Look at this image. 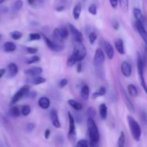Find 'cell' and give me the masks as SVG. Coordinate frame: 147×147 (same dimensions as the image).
I'll list each match as a JSON object with an SVG mask.
<instances>
[{"label":"cell","instance_id":"obj_13","mask_svg":"<svg viewBox=\"0 0 147 147\" xmlns=\"http://www.w3.org/2000/svg\"><path fill=\"white\" fill-rule=\"evenodd\" d=\"M50 118H51L52 123L53 125L57 129L61 127V124H60V122L59 121L58 119V115H57V112L55 109H52L51 111H50Z\"/></svg>","mask_w":147,"mask_h":147},{"label":"cell","instance_id":"obj_39","mask_svg":"<svg viewBox=\"0 0 147 147\" xmlns=\"http://www.w3.org/2000/svg\"><path fill=\"white\" fill-rule=\"evenodd\" d=\"M30 41H34V40H39L41 38V35L38 33H30L29 34Z\"/></svg>","mask_w":147,"mask_h":147},{"label":"cell","instance_id":"obj_52","mask_svg":"<svg viewBox=\"0 0 147 147\" xmlns=\"http://www.w3.org/2000/svg\"><path fill=\"white\" fill-rule=\"evenodd\" d=\"M5 73V69H0V78L4 76V74Z\"/></svg>","mask_w":147,"mask_h":147},{"label":"cell","instance_id":"obj_5","mask_svg":"<svg viewBox=\"0 0 147 147\" xmlns=\"http://www.w3.org/2000/svg\"><path fill=\"white\" fill-rule=\"evenodd\" d=\"M86 54H87V51H86V48L82 42H76L75 45L74 50L73 52V55L76 58V61L80 62L86 57Z\"/></svg>","mask_w":147,"mask_h":147},{"label":"cell","instance_id":"obj_22","mask_svg":"<svg viewBox=\"0 0 147 147\" xmlns=\"http://www.w3.org/2000/svg\"><path fill=\"white\" fill-rule=\"evenodd\" d=\"M53 40H54V42H55L63 43L64 39L62 37L61 34H60L59 28H55L54 30L53 33Z\"/></svg>","mask_w":147,"mask_h":147},{"label":"cell","instance_id":"obj_6","mask_svg":"<svg viewBox=\"0 0 147 147\" xmlns=\"http://www.w3.org/2000/svg\"><path fill=\"white\" fill-rule=\"evenodd\" d=\"M67 116L69 119V131L67 136L69 140L74 143L76 140V124H75L74 116L71 114L70 112H67Z\"/></svg>","mask_w":147,"mask_h":147},{"label":"cell","instance_id":"obj_16","mask_svg":"<svg viewBox=\"0 0 147 147\" xmlns=\"http://www.w3.org/2000/svg\"><path fill=\"white\" fill-rule=\"evenodd\" d=\"M121 72L125 77L129 78L131 74V67L129 63L126 61H123L121 64Z\"/></svg>","mask_w":147,"mask_h":147},{"label":"cell","instance_id":"obj_40","mask_svg":"<svg viewBox=\"0 0 147 147\" xmlns=\"http://www.w3.org/2000/svg\"><path fill=\"white\" fill-rule=\"evenodd\" d=\"M59 30H60V34H61L62 37H63V39H66L67 37V36H68V31H67V29L66 28V27H62V28L59 29Z\"/></svg>","mask_w":147,"mask_h":147},{"label":"cell","instance_id":"obj_23","mask_svg":"<svg viewBox=\"0 0 147 147\" xmlns=\"http://www.w3.org/2000/svg\"><path fill=\"white\" fill-rule=\"evenodd\" d=\"M8 69H9V73L10 77H14V76H15L18 73V71H19L18 67H17V65L14 64V63H10V64L8 65Z\"/></svg>","mask_w":147,"mask_h":147},{"label":"cell","instance_id":"obj_35","mask_svg":"<svg viewBox=\"0 0 147 147\" xmlns=\"http://www.w3.org/2000/svg\"><path fill=\"white\" fill-rule=\"evenodd\" d=\"M23 4H24V2H23L22 0H17L15 1V3L14 4V7H13V9L15 11H19V10L21 9L23 7Z\"/></svg>","mask_w":147,"mask_h":147},{"label":"cell","instance_id":"obj_3","mask_svg":"<svg viewBox=\"0 0 147 147\" xmlns=\"http://www.w3.org/2000/svg\"><path fill=\"white\" fill-rule=\"evenodd\" d=\"M137 70L141 86H142L144 91L146 92V81H145L144 74V63L142 55L139 52H137Z\"/></svg>","mask_w":147,"mask_h":147},{"label":"cell","instance_id":"obj_24","mask_svg":"<svg viewBox=\"0 0 147 147\" xmlns=\"http://www.w3.org/2000/svg\"><path fill=\"white\" fill-rule=\"evenodd\" d=\"M67 103L71 107H73L76 111H80L83 109V106L80 103L77 102L76 100H73V99H70V100H67Z\"/></svg>","mask_w":147,"mask_h":147},{"label":"cell","instance_id":"obj_31","mask_svg":"<svg viewBox=\"0 0 147 147\" xmlns=\"http://www.w3.org/2000/svg\"><path fill=\"white\" fill-rule=\"evenodd\" d=\"M40 61V57L37 55H33L32 57H30V58H28L26 61V63L28 65L33 64V63H37L38 62Z\"/></svg>","mask_w":147,"mask_h":147},{"label":"cell","instance_id":"obj_44","mask_svg":"<svg viewBox=\"0 0 147 147\" xmlns=\"http://www.w3.org/2000/svg\"><path fill=\"white\" fill-rule=\"evenodd\" d=\"M26 50H27V51L30 54H36V53L38 52V49L33 47H27V48H26Z\"/></svg>","mask_w":147,"mask_h":147},{"label":"cell","instance_id":"obj_9","mask_svg":"<svg viewBox=\"0 0 147 147\" xmlns=\"http://www.w3.org/2000/svg\"><path fill=\"white\" fill-rule=\"evenodd\" d=\"M68 28L75 42H82L83 40V34L73 24H70V23L68 24Z\"/></svg>","mask_w":147,"mask_h":147},{"label":"cell","instance_id":"obj_54","mask_svg":"<svg viewBox=\"0 0 147 147\" xmlns=\"http://www.w3.org/2000/svg\"><path fill=\"white\" fill-rule=\"evenodd\" d=\"M4 0H0V4H2V3L4 2Z\"/></svg>","mask_w":147,"mask_h":147},{"label":"cell","instance_id":"obj_10","mask_svg":"<svg viewBox=\"0 0 147 147\" xmlns=\"http://www.w3.org/2000/svg\"><path fill=\"white\" fill-rule=\"evenodd\" d=\"M121 93H122V94H123V98H124V101H125V103H126V106H127L128 109H129V110L131 112H132V113H134L135 109H134V106L133 103H132L131 100H130L129 96H128V94L126 93V90H124V88H123L122 86L121 87Z\"/></svg>","mask_w":147,"mask_h":147},{"label":"cell","instance_id":"obj_49","mask_svg":"<svg viewBox=\"0 0 147 147\" xmlns=\"http://www.w3.org/2000/svg\"><path fill=\"white\" fill-rule=\"evenodd\" d=\"M81 71H82V63H81V61H80V62H78V63L77 72L80 73Z\"/></svg>","mask_w":147,"mask_h":147},{"label":"cell","instance_id":"obj_48","mask_svg":"<svg viewBox=\"0 0 147 147\" xmlns=\"http://www.w3.org/2000/svg\"><path fill=\"white\" fill-rule=\"evenodd\" d=\"M50 129H46L45 132V138L46 139H48L49 138H50Z\"/></svg>","mask_w":147,"mask_h":147},{"label":"cell","instance_id":"obj_42","mask_svg":"<svg viewBox=\"0 0 147 147\" xmlns=\"http://www.w3.org/2000/svg\"><path fill=\"white\" fill-rule=\"evenodd\" d=\"M89 41H90V44H93L96 42V39H97V34L94 32H91L89 34Z\"/></svg>","mask_w":147,"mask_h":147},{"label":"cell","instance_id":"obj_14","mask_svg":"<svg viewBox=\"0 0 147 147\" xmlns=\"http://www.w3.org/2000/svg\"><path fill=\"white\" fill-rule=\"evenodd\" d=\"M134 15L135 18H136V21L142 23V24L145 25V22H146V20H145L144 15L142 13V10L139 8H134Z\"/></svg>","mask_w":147,"mask_h":147},{"label":"cell","instance_id":"obj_12","mask_svg":"<svg viewBox=\"0 0 147 147\" xmlns=\"http://www.w3.org/2000/svg\"><path fill=\"white\" fill-rule=\"evenodd\" d=\"M136 29H137L138 32H139V34H140L141 37H142L143 41L144 42V43L146 44L147 41V35H146V30H145L144 25L142 24V23L136 21Z\"/></svg>","mask_w":147,"mask_h":147},{"label":"cell","instance_id":"obj_11","mask_svg":"<svg viewBox=\"0 0 147 147\" xmlns=\"http://www.w3.org/2000/svg\"><path fill=\"white\" fill-rule=\"evenodd\" d=\"M24 73L25 75L30 76H40L42 73V68L40 67H34L31 68L25 69L24 70Z\"/></svg>","mask_w":147,"mask_h":147},{"label":"cell","instance_id":"obj_30","mask_svg":"<svg viewBox=\"0 0 147 147\" xmlns=\"http://www.w3.org/2000/svg\"><path fill=\"white\" fill-rule=\"evenodd\" d=\"M125 142H126V136L123 131L121 132V135L118 139L117 145L119 147H123L125 145Z\"/></svg>","mask_w":147,"mask_h":147},{"label":"cell","instance_id":"obj_34","mask_svg":"<svg viewBox=\"0 0 147 147\" xmlns=\"http://www.w3.org/2000/svg\"><path fill=\"white\" fill-rule=\"evenodd\" d=\"M119 4L123 11H127L129 9V0H119Z\"/></svg>","mask_w":147,"mask_h":147},{"label":"cell","instance_id":"obj_45","mask_svg":"<svg viewBox=\"0 0 147 147\" xmlns=\"http://www.w3.org/2000/svg\"><path fill=\"white\" fill-rule=\"evenodd\" d=\"M36 96H37V93H36V92H34V91H32V92L29 91L28 93H27V95H26V96H24V97L28 98H34L36 97Z\"/></svg>","mask_w":147,"mask_h":147},{"label":"cell","instance_id":"obj_17","mask_svg":"<svg viewBox=\"0 0 147 147\" xmlns=\"http://www.w3.org/2000/svg\"><path fill=\"white\" fill-rule=\"evenodd\" d=\"M38 104H39V106H40L41 109H47L49 107H50V102L48 98L42 96V97H41L40 99H39Z\"/></svg>","mask_w":147,"mask_h":147},{"label":"cell","instance_id":"obj_51","mask_svg":"<svg viewBox=\"0 0 147 147\" xmlns=\"http://www.w3.org/2000/svg\"><path fill=\"white\" fill-rule=\"evenodd\" d=\"M65 9V7L64 6H59V7H56L55 10L57 11H62Z\"/></svg>","mask_w":147,"mask_h":147},{"label":"cell","instance_id":"obj_32","mask_svg":"<svg viewBox=\"0 0 147 147\" xmlns=\"http://www.w3.org/2000/svg\"><path fill=\"white\" fill-rule=\"evenodd\" d=\"M10 36L14 40H18L22 37V33L20 31H14L10 32Z\"/></svg>","mask_w":147,"mask_h":147},{"label":"cell","instance_id":"obj_1","mask_svg":"<svg viewBox=\"0 0 147 147\" xmlns=\"http://www.w3.org/2000/svg\"><path fill=\"white\" fill-rule=\"evenodd\" d=\"M87 126L88 130L89 137H90V144L89 146H95L98 143L99 139H100V135H99L98 129L96 126V122L94 121L93 119L88 118L87 120Z\"/></svg>","mask_w":147,"mask_h":147},{"label":"cell","instance_id":"obj_41","mask_svg":"<svg viewBox=\"0 0 147 147\" xmlns=\"http://www.w3.org/2000/svg\"><path fill=\"white\" fill-rule=\"evenodd\" d=\"M88 11L93 15H96L97 14V6L96 4H91L88 8Z\"/></svg>","mask_w":147,"mask_h":147},{"label":"cell","instance_id":"obj_15","mask_svg":"<svg viewBox=\"0 0 147 147\" xmlns=\"http://www.w3.org/2000/svg\"><path fill=\"white\" fill-rule=\"evenodd\" d=\"M104 50L106 52V55H107V57H109V59L111 60L113 59V56H114V50H113V47H112L111 45L110 44V42L106 41L104 42Z\"/></svg>","mask_w":147,"mask_h":147},{"label":"cell","instance_id":"obj_7","mask_svg":"<svg viewBox=\"0 0 147 147\" xmlns=\"http://www.w3.org/2000/svg\"><path fill=\"white\" fill-rule=\"evenodd\" d=\"M43 39H44L46 45L48 47V48L50 50H51L52 51L54 52H60L64 49V45L63 43H57L53 41V40H50V38L47 37L45 34H42Z\"/></svg>","mask_w":147,"mask_h":147},{"label":"cell","instance_id":"obj_43","mask_svg":"<svg viewBox=\"0 0 147 147\" xmlns=\"http://www.w3.org/2000/svg\"><path fill=\"white\" fill-rule=\"evenodd\" d=\"M34 127H35V124H34V123H27V124H26L25 129L26 130H27V131L31 132L34 130Z\"/></svg>","mask_w":147,"mask_h":147},{"label":"cell","instance_id":"obj_8","mask_svg":"<svg viewBox=\"0 0 147 147\" xmlns=\"http://www.w3.org/2000/svg\"><path fill=\"white\" fill-rule=\"evenodd\" d=\"M30 91V86L28 85H24V86L21 88L14 96H12L11 99V105L14 104L17 102H18L20 99L24 98L27 95V93Z\"/></svg>","mask_w":147,"mask_h":147},{"label":"cell","instance_id":"obj_26","mask_svg":"<svg viewBox=\"0 0 147 147\" xmlns=\"http://www.w3.org/2000/svg\"><path fill=\"white\" fill-rule=\"evenodd\" d=\"M10 116L13 118H17L20 116V113H21V111L19 109L18 107L17 106H13L10 109L9 111Z\"/></svg>","mask_w":147,"mask_h":147},{"label":"cell","instance_id":"obj_36","mask_svg":"<svg viewBox=\"0 0 147 147\" xmlns=\"http://www.w3.org/2000/svg\"><path fill=\"white\" fill-rule=\"evenodd\" d=\"M30 111H31V108H30V106L27 105V106H24L22 108L21 113L23 115V116H27L30 114Z\"/></svg>","mask_w":147,"mask_h":147},{"label":"cell","instance_id":"obj_47","mask_svg":"<svg viewBox=\"0 0 147 147\" xmlns=\"http://www.w3.org/2000/svg\"><path fill=\"white\" fill-rule=\"evenodd\" d=\"M111 3V5L113 8H116L118 5V0H109Z\"/></svg>","mask_w":147,"mask_h":147},{"label":"cell","instance_id":"obj_38","mask_svg":"<svg viewBox=\"0 0 147 147\" xmlns=\"http://www.w3.org/2000/svg\"><path fill=\"white\" fill-rule=\"evenodd\" d=\"M76 146L77 147H87L89 146V142L86 139H81L77 142Z\"/></svg>","mask_w":147,"mask_h":147},{"label":"cell","instance_id":"obj_21","mask_svg":"<svg viewBox=\"0 0 147 147\" xmlns=\"http://www.w3.org/2000/svg\"><path fill=\"white\" fill-rule=\"evenodd\" d=\"M99 113H100V117L102 120H106L107 118L108 109L107 106L105 103H102L99 106Z\"/></svg>","mask_w":147,"mask_h":147},{"label":"cell","instance_id":"obj_18","mask_svg":"<svg viewBox=\"0 0 147 147\" xmlns=\"http://www.w3.org/2000/svg\"><path fill=\"white\" fill-rule=\"evenodd\" d=\"M82 11V5L80 3H78L76 4L73 10V17L76 20H79L80 17V14Z\"/></svg>","mask_w":147,"mask_h":147},{"label":"cell","instance_id":"obj_19","mask_svg":"<svg viewBox=\"0 0 147 147\" xmlns=\"http://www.w3.org/2000/svg\"><path fill=\"white\" fill-rule=\"evenodd\" d=\"M115 47H116L117 51L120 53L121 55L125 54L124 46H123V41L122 39H117L115 41Z\"/></svg>","mask_w":147,"mask_h":147},{"label":"cell","instance_id":"obj_4","mask_svg":"<svg viewBox=\"0 0 147 147\" xmlns=\"http://www.w3.org/2000/svg\"><path fill=\"white\" fill-rule=\"evenodd\" d=\"M105 63V55L101 49H97L93 57V64L96 69L97 73H100Z\"/></svg>","mask_w":147,"mask_h":147},{"label":"cell","instance_id":"obj_46","mask_svg":"<svg viewBox=\"0 0 147 147\" xmlns=\"http://www.w3.org/2000/svg\"><path fill=\"white\" fill-rule=\"evenodd\" d=\"M67 83H68V81H67V79H65V78L62 79L60 82V88H63L65 87V86L67 85Z\"/></svg>","mask_w":147,"mask_h":147},{"label":"cell","instance_id":"obj_25","mask_svg":"<svg viewBox=\"0 0 147 147\" xmlns=\"http://www.w3.org/2000/svg\"><path fill=\"white\" fill-rule=\"evenodd\" d=\"M89 87L88 86H83V88H81V91H80V95H81V97L83 98V99H84L85 100H87L89 98Z\"/></svg>","mask_w":147,"mask_h":147},{"label":"cell","instance_id":"obj_28","mask_svg":"<svg viewBox=\"0 0 147 147\" xmlns=\"http://www.w3.org/2000/svg\"><path fill=\"white\" fill-rule=\"evenodd\" d=\"M128 90H129V94L131 96H133V97H136L138 96L137 88L133 84H129L128 86Z\"/></svg>","mask_w":147,"mask_h":147},{"label":"cell","instance_id":"obj_29","mask_svg":"<svg viewBox=\"0 0 147 147\" xmlns=\"http://www.w3.org/2000/svg\"><path fill=\"white\" fill-rule=\"evenodd\" d=\"M46 82V79L45 78L40 77V76H34V78L32 80V83L34 85H40L42 84V83H44Z\"/></svg>","mask_w":147,"mask_h":147},{"label":"cell","instance_id":"obj_50","mask_svg":"<svg viewBox=\"0 0 147 147\" xmlns=\"http://www.w3.org/2000/svg\"><path fill=\"white\" fill-rule=\"evenodd\" d=\"M113 27L115 30H119V23L117 21H114L113 22Z\"/></svg>","mask_w":147,"mask_h":147},{"label":"cell","instance_id":"obj_20","mask_svg":"<svg viewBox=\"0 0 147 147\" xmlns=\"http://www.w3.org/2000/svg\"><path fill=\"white\" fill-rule=\"evenodd\" d=\"M4 50L6 53H11V52L15 51L17 49V46L12 42H6L3 46Z\"/></svg>","mask_w":147,"mask_h":147},{"label":"cell","instance_id":"obj_33","mask_svg":"<svg viewBox=\"0 0 147 147\" xmlns=\"http://www.w3.org/2000/svg\"><path fill=\"white\" fill-rule=\"evenodd\" d=\"M87 115L88 116V118H92V119H94L96 116V111L92 106H90L88 109H87Z\"/></svg>","mask_w":147,"mask_h":147},{"label":"cell","instance_id":"obj_53","mask_svg":"<svg viewBox=\"0 0 147 147\" xmlns=\"http://www.w3.org/2000/svg\"><path fill=\"white\" fill-rule=\"evenodd\" d=\"M35 1L36 0H27V2H28V4H30V5H33V4H34Z\"/></svg>","mask_w":147,"mask_h":147},{"label":"cell","instance_id":"obj_27","mask_svg":"<svg viewBox=\"0 0 147 147\" xmlns=\"http://www.w3.org/2000/svg\"><path fill=\"white\" fill-rule=\"evenodd\" d=\"M106 90L103 86H101V87L99 88L98 90L96 92H95L93 94V98H97L100 97V96H103L106 94Z\"/></svg>","mask_w":147,"mask_h":147},{"label":"cell","instance_id":"obj_37","mask_svg":"<svg viewBox=\"0 0 147 147\" xmlns=\"http://www.w3.org/2000/svg\"><path fill=\"white\" fill-rule=\"evenodd\" d=\"M77 63V61H76V58L74 57V56L73 55H71L70 56V57L67 58V65L69 67H73V65H74L76 63Z\"/></svg>","mask_w":147,"mask_h":147},{"label":"cell","instance_id":"obj_2","mask_svg":"<svg viewBox=\"0 0 147 147\" xmlns=\"http://www.w3.org/2000/svg\"><path fill=\"white\" fill-rule=\"evenodd\" d=\"M127 121L134 139L136 142H139L140 140L141 135H142V129H141L140 125L130 115L127 116Z\"/></svg>","mask_w":147,"mask_h":147}]
</instances>
